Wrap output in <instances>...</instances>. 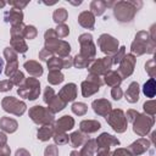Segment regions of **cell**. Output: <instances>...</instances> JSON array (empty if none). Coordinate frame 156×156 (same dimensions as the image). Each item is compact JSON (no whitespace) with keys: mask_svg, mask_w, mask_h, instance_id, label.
<instances>
[{"mask_svg":"<svg viewBox=\"0 0 156 156\" xmlns=\"http://www.w3.org/2000/svg\"><path fill=\"white\" fill-rule=\"evenodd\" d=\"M95 152L98 156H107L110 154V147H98Z\"/></svg>","mask_w":156,"mask_h":156,"instance_id":"57","label":"cell"},{"mask_svg":"<svg viewBox=\"0 0 156 156\" xmlns=\"http://www.w3.org/2000/svg\"><path fill=\"white\" fill-rule=\"evenodd\" d=\"M18 123L16 119L11 117H1L0 118V129H2L5 133H15L17 130Z\"/></svg>","mask_w":156,"mask_h":156,"instance_id":"23","label":"cell"},{"mask_svg":"<svg viewBox=\"0 0 156 156\" xmlns=\"http://www.w3.org/2000/svg\"><path fill=\"white\" fill-rule=\"evenodd\" d=\"M87 140H88V134H84L80 130H76L69 135V143H71L72 147L82 146Z\"/></svg>","mask_w":156,"mask_h":156,"instance_id":"26","label":"cell"},{"mask_svg":"<svg viewBox=\"0 0 156 156\" xmlns=\"http://www.w3.org/2000/svg\"><path fill=\"white\" fill-rule=\"evenodd\" d=\"M90 12L94 16H101L106 10V1L104 0H94L90 2Z\"/></svg>","mask_w":156,"mask_h":156,"instance_id":"30","label":"cell"},{"mask_svg":"<svg viewBox=\"0 0 156 156\" xmlns=\"http://www.w3.org/2000/svg\"><path fill=\"white\" fill-rule=\"evenodd\" d=\"M73 66V57L67 56L63 57V68H71Z\"/></svg>","mask_w":156,"mask_h":156,"instance_id":"58","label":"cell"},{"mask_svg":"<svg viewBox=\"0 0 156 156\" xmlns=\"http://www.w3.org/2000/svg\"><path fill=\"white\" fill-rule=\"evenodd\" d=\"M71 108H72V112L77 116H84L88 111V106L84 102H74Z\"/></svg>","mask_w":156,"mask_h":156,"instance_id":"37","label":"cell"},{"mask_svg":"<svg viewBox=\"0 0 156 156\" xmlns=\"http://www.w3.org/2000/svg\"><path fill=\"white\" fill-rule=\"evenodd\" d=\"M78 41L80 44V52L79 54L87 58L94 60V57L96 55V48H95V44L93 41V35L90 33H83L79 35Z\"/></svg>","mask_w":156,"mask_h":156,"instance_id":"11","label":"cell"},{"mask_svg":"<svg viewBox=\"0 0 156 156\" xmlns=\"http://www.w3.org/2000/svg\"><path fill=\"white\" fill-rule=\"evenodd\" d=\"M111 96L113 98V100H119L122 96H123V90L119 85L117 87H112L111 89Z\"/></svg>","mask_w":156,"mask_h":156,"instance_id":"50","label":"cell"},{"mask_svg":"<svg viewBox=\"0 0 156 156\" xmlns=\"http://www.w3.org/2000/svg\"><path fill=\"white\" fill-rule=\"evenodd\" d=\"M15 156H30V154L26 149H18L16 151V155Z\"/></svg>","mask_w":156,"mask_h":156,"instance_id":"60","label":"cell"},{"mask_svg":"<svg viewBox=\"0 0 156 156\" xmlns=\"http://www.w3.org/2000/svg\"><path fill=\"white\" fill-rule=\"evenodd\" d=\"M17 94L28 100H35L40 94V82L37 78H26L24 83L18 87Z\"/></svg>","mask_w":156,"mask_h":156,"instance_id":"4","label":"cell"},{"mask_svg":"<svg viewBox=\"0 0 156 156\" xmlns=\"http://www.w3.org/2000/svg\"><path fill=\"white\" fill-rule=\"evenodd\" d=\"M151 146V141L146 138H139L138 140H135L134 143H132L128 147V150L130 151L132 155H141L144 152H146L149 150V147Z\"/></svg>","mask_w":156,"mask_h":156,"instance_id":"14","label":"cell"},{"mask_svg":"<svg viewBox=\"0 0 156 156\" xmlns=\"http://www.w3.org/2000/svg\"><path fill=\"white\" fill-rule=\"evenodd\" d=\"M55 96H56V94H55L54 89L51 87H46L45 90H44V102L45 104H49Z\"/></svg>","mask_w":156,"mask_h":156,"instance_id":"48","label":"cell"},{"mask_svg":"<svg viewBox=\"0 0 156 156\" xmlns=\"http://www.w3.org/2000/svg\"><path fill=\"white\" fill-rule=\"evenodd\" d=\"M101 128V123L96 119H84L79 123V129L84 134H90L95 133Z\"/></svg>","mask_w":156,"mask_h":156,"instance_id":"20","label":"cell"},{"mask_svg":"<svg viewBox=\"0 0 156 156\" xmlns=\"http://www.w3.org/2000/svg\"><path fill=\"white\" fill-rule=\"evenodd\" d=\"M4 20L7 23H11V26H16L20 23H23V12L21 10L12 9L10 11H6L4 13Z\"/></svg>","mask_w":156,"mask_h":156,"instance_id":"19","label":"cell"},{"mask_svg":"<svg viewBox=\"0 0 156 156\" xmlns=\"http://www.w3.org/2000/svg\"><path fill=\"white\" fill-rule=\"evenodd\" d=\"M48 68L49 71H60L63 68V58L58 57V56H52L50 57L48 61Z\"/></svg>","mask_w":156,"mask_h":156,"instance_id":"32","label":"cell"},{"mask_svg":"<svg viewBox=\"0 0 156 156\" xmlns=\"http://www.w3.org/2000/svg\"><path fill=\"white\" fill-rule=\"evenodd\" d=\"M55 130H54V124H49V126H41L39 129H38V133H37V138L41 141H46L49 140L50 138H52Z\"/></svg>","mask_w":156,"mask_h":156,"instance_id":"28","label":"cell"},{"mask_svg":"<svg viewBox=\"0 0 156 156\" xmlns=\"http://www.w3.org/2000/svg\"><path fill=\"white\" fill-rule=\"evenodd\" d=\"M107 123L111 126V128L117 132V133H123L127 130V126H128V121L126 117V113L121 110V108H115L111 110L110 113L105 117Z\"/></svg>","mask_w":156,"mask_h":156,"instance_id":"5","label":"cell"},{"mask_svg":"<svg viewBox=\"0 0 156 156\" xmlns=\"http://www.w3.org/2000/svg\"><path fill=\"white\" fill-rule=\"evenodd\" d=\"M55 38H57V35H56L55 29L52 28H49L44 34V39H55Z\"/></svg>","mask_w":156,"mask_h":156,"instance_id":"55","label":"cell"},{"mask_svg":"<svg viewBox=\"0 0 156 156\" xmlns=\"http://www.w3.org/2000/svg\"><path fill=\"white\" fill-rule=\"evenodd\" d=\"M50 57H52V54H51L49 50L41 49V50L39 51V58H40L41 61H48Z\"/></svg>","mask_w":156,"mask_h":156,"instance_id":"54","label":"cell"},{"mask_svg":"<svg viewBox=\"0 0 156 156\" xmlns=\"http://www.w3.org/2000/svg\"><path fill=\"white\" fill-rule=\"evenodd\" d=\"M10 152L11 150H10V146H7V144L0 146V156H10Z\"/></svg>","mask_w":156,"mask_h":156,"instance_id":"59","label":"cell"},{"mask_svg":"<svg viewBox=\"0 0 156 156\" xmlns=\"http://www.w3.org/2000/svg\"><path fill=\"white\" fill-rule=\"evenodd\" d=\"M65 79L63 74L61 73V71H49V74H48V82L52 85H56V84H60L62 83Z\"/></svg>","mask_w":156,"mask_h":156,"instance_id":"36","label":"cell"},{"mask_svg":"<svg viewBox=\"0 0 156 156\" xmlns=\"http://www.w3.org/2000/svg\"><path fill=\"white\" fill-rule=\"evenodd\" d=\"M12 87H13V84L10 79L0 80V91H9L12 89Z\"/></svg>","mask_w":156,"mask_h":156,"instance_id":"53","label":"cell"},{"mask_svg":"<svg viewBox=\"0 0 156 156\" xmlns=\"http://www.w3.org/2000/svg\"><path fill=\"white\" fill-rule=\"evenodd\" d=\"M11 82H12V84L13 85H17V87H20V85H22L23 83H24V80H26V78H24V74H23V72H21V71H17L12 77H11V79H10Z\"/></svg>","mask_w":156,"mask_h":156,"instance_id":"45","label":"cell"},{"mask_svg":"<svg viewBox=\"0 0 156 156\" xmlns=\"http://www.w3.org/2000/svg\"><path fill=\"white\" fill-rule=\"evenodd\" d=\"M143 108H144V111H145V115L154 117L155 113H156V102H155V100H149V101H146V102L143 105Z\"/></svg>","mask_w":156,"mask_h":156,"instance_id":"38","label":"cell"},{"mask_svg":"<svg viewBox=\"0 0 156 156\" xmlns=\"http://www.w3.org/2000/svg\"><path fill=\"white\" fill-rule=\"evenodd\" d=\"M102 79L100 78V76H96V74H91L89 73V76L87 77L85 80L82 82L80 84V88H82V95L84 98H89L93 94L98 93L100 87L102 85Z\"/></svg>","mask_w":156,"mask_h":156,"instance_id":"8","label":"cell"},{"mask_svg":"<svg viewBox=\"0 0 156 156\" xmlns=\"http://www.w3.org/2000/svg\"><path fill=\"white\" fill-rule=\"evenodd\" d=\"M91 107L94 110V112L99 116H102V117H106L110 111L112 110V106H111V102L107 100V99H98V100H94L91 102Z\"/></svg>","mask_w":156,"mask_h":156,"instance_id":"16","label":"cell"},{"mask_svg":"<svg viewBox=\"0 0 156 156\" xmlns=\"http://www.w3.org/2000/svg\"><path fill=\"white\" fill-rule=\"evenodd\" d=\"M26 24L20 23L16 26L11 27V37H23V29H24Z\"/></svg>","mask_w":156,"mask_h":156,"instance_id":"47","label":"cell"},{"mask_svg":"<svg viewBox=\"0 0 156 156\" xmlns=\"http://www.w3.org/2000/svg\"><path fill=\"white\" fill-rule=\"evenodd\" d=\"M66 102L63 101V100H61L57 95L48 104V108H49V111L50 112H52V113H56V112H58V111H61V110H63L65 107H66Z\"/></svg>","mask_w":156,"mask_h":156,"instance_id":"31","label":"cell"},{"mask_svg":"<svg viewBox=\"0 0 156 156\" xmlns=\"http://www.w3.org/2000/svg\"><path fill=\"white\" fill-rule=\"evenodd\" d=\"M78 23L83 28L91 29L94 28V24H95V16L90 11H83L78 16Z\"/></svg>","mask_w":156,"mask_h":156,"instance_id":"21","label":"cell"},{"mask_svg":"<svg viewBox=\"0 0 156 156\" xmlns=\"http://www.w3.org/2000/svg\"><path fill=\"white\" fill-rule=\"evenodd\" d=\"M98 149V145H96V141L94 139H88L84 144H83V147L80 150V156H94L95 151Z\"/></svg>","mask_w":156,"mask_h":156,"instance_id":"29","label":"cell"},{"mask_svg":"<svg viewBox=\"0 0 156 156\" xmlns=\"http://www.w3.org/2000/svg\"><path fill=\"white\" fill-rule=\"evenodd\" d=\"M135 62H136V58H135L134 55H132V54L124 55V57L122 58V61L118 63L119 67H118V71H117L119 73V76L122 77V79L129 77L134 72Z\"/></svg>","mask_w":156,"mask_h":156,"instance_id":"13","label":"cell"},{"mask_svg":"<svg viewBox=\"0 0 156 156\" xmlns=\"http://www.w3.org/2000/svg\"><path fill=\"white\" fill-rule=\"evenodd\" d=\"M122 77L117 71H108L107 73L104 74V83H106L110 87H117L122 82Z\"/></svg>","mask_w":156,"mask_h":156,"instance_id":"25","label":"cell"},{"mask_svg":"<svg viewBox=\"0 0 156 156\" xmlns=\"http://www.w3.org/2000/svg\"><path fill=\"white\" fill-rule=\"evenodd\" d=\"M11 48L18 54H24L28 50V46L23 39V37H11Z\"/></svg>","mask_w":156,"mask_h":156,"instance_id":"27","label":"cell"},{"mask_svg":"<svg viewBox=\"0 0 156 156\" xmlns=\"http://www.w3.org/2000/svg\"><path fill=\"white\" fill-rule=\"evenodd\" d=\"M38 35V30L34 26H26L23 29V38L26 39H34Z\"/></svg>","mask_w":156,"mask_h":156,"instance_id":"40","label":"cell"},{"mask_svg":"<svg viewBox=\"0 0 156 156\" xmlns=\"http://www.w3.org/2000/svg\"><path fill=\"white\" fill-rule=\"evenodd\" d=\"M95 141H96L98 147H111V146H118L121 144L116 136L108 133H101Z\"/></svg>","mask_w":156,"mask_h":156,"instance_id":"18","label":"cell"},{"mask_svg":"<svg viewBox=\"0 0 156 156\" xmlns=\"http://www.w3.org/2000/svg\"><path fill=\"white\" fill-rule=\"evenodd\" d=\"M52 138H54L55 144H58V145H65L69 140V135H67L66 133H58V132H55Z\"/></svg>","mask_w":156,"mask_h":156,"instance_id":"39","label":"cell"},{"mask_svg":"<svg viewBox=\"0 0 156 156\" xmlns=\"http://www.w3.org/2000/svg\"><path fill=\"white\" fill-rule=\"evenodd\" d=\"M2 68H4V58H1V57H0V73H1Z\"/></svg>","mask_w":156,"mask_h":156,"instance_id":"63","label":"cell"},{"mask_svg":"<svg viewBox=\"0 0 156 156\" xmlns=\"http://www.w3.org/2000/svg\"><path fill=\"white\" fill-rule=\"evenodd\" d=\"M98 45H99V48H100V50L104 52V54H106L107 56H113L117 51H118V45H119V43H118V40L116 39V38H113L112 35H110V34H101L100 37H99V39H98Z\"/></svg>","mask_w":156,"mask_h":156,"instance_id":"10","label":"cell"},{"mask_svg":"<svg viewBox=\"0 0 156 156\" xmlns=\"http://www.w3.org/2000/svg\"><path fill=\"white\" fill-rule=\"evenodd\" d=\"M57 96L61 100H63L66 104L73 101L77 98V85L74 83H68L63 85V88H61V90L58 91Z\"/></svg>","mask_w":156,"mask_h":156,"instance_id":"15","label":"cell"},{"mask_svg":"<svg viewBox=\"0 0 156 156\" xmlns=\"http://www.w3.org/2000/svg\"><path fill=\"white\" fill-rule=\"evenodd\" d=\"M143 93L146 98H154L156 94V84H155V79L150 78L143 87Z\"/></svg>","mask_w":156,"mask_h":156,"instance_id":"34","label":"cell"},{"mask_svg":"<svg viewBox=\"0 0 156 156\" xmlns=\"http://www.w3.org/2000/svg\"><path fill=\"white\" fill-rule=\"evenodd\" d=\"M1 106L6 112L15 116H22L27 110V105L13 96H5L1 101Z\"/></svg>","mask_w":156,"mask_h":156,"instance_id":"9","label":"cell"},{"mask_svg":"<svg viewBox=\"0 0 156 156\" xmlns=\"http://www.w3.org/2000/svg\"><path fill=\"white\" fill-rule=\"evenodd\" d=\"M74 127V119L71 116H62L54 122V130L58 133H66Z\"/></svg>","mask_w":156,"mask_h":156,"instance_id":"17","label":"cell"},{"mask_svg":"<svg viewBox=\"0 0 156 156\" xmlns=\"http://www.w3.org/2000/svg\"><path fill=\"white\" fill-rule=\"evenodd\" d=\"M69 156H80V154L78 152V151H76V150H73L71 154H69Z\"/></svg>","mask_w":156,"mask_h":156,"instance_id":"62","label":"cell"},{"mask_svg":"<svg viewBox=\"0 0 156 156\" xmlns=\"http://www.w3.org/2000/svg\"><path fill=\"white\" fill-rule=\"evenodd\" d=\"M67 17H68V12H67V10L63 9V7L56 9V10L54 11V13H52V20H54V22L57 23V24L65 23V21L67 20Z\"/></svg>","mask_w":156,"mask_h":156,"instance_id":"33","label":"cell"},{"mask_svg":"<svg viewBox=\"0 0 156 156\" xmlns=\"http://www.w3.org/2000/svg\"><path fill=\"white\" fill-rule=\"evenodd\" d=\"M23 67L26 68V71L33 77V78H39L41 74H43V67L39 62L34 61V60H29V61H26Z\"/></svg>","mask_w":156,"mask_h":156,"instance_id":"22","label":"cell"},{"mask_svg":"<svg viewBox=\"0 0 156 156\" xmlns=\"http://www.w3.org/2000/svg\"><path fill=\"white\" fill-rule=\"evenodd\" d=\"M132 123H133L134 133L138 134L139 136H145L151 130V128H152V126L155 123V119L151 116L138 113V116L135 117V119Z\"/></svg>","mask_w":156,"mask_h":156,"instance_id":"7","label":"cell"},{"mask_svg":"<svg viewBox=\"0 0 156 156\" xmlns=\"http://www.w3.org/2000/svg\"><path fill=\"white\" fill-rule=\"evenodd\" d=\"M5 5H6V2H5V1H0V7H4Z\"/></svg>","mask_w":156,"mask_h":156,"instance_id":"64","label":"cell"},{"mask_svg":"<svg viewBox=\"0 0 156 156\" xmlns=\"http://www.w3.org/2000/svg\"><path fill=\"white\" fill-rule=\"evenodd\" d=\"M29 117L30 119L40 126H49V124H54L55 122V117L54 113L49 111L48 107H43L40 105H35L33 107L29 108Z\"/></svg>","mask_w":156,"mask_h":156,"instance_id":"3","label":"cell"},{"mask_svg":"<svg viewBox=\"0 0 156 156\" xmlns=\"http://www.w3.org/2000/svg\"><path fill=\"white\" fill-rule=\"evenodd\" d=\"M141 5V1H117L113 5V15L118 22H130Z\"/></svg>","mask_w":156,"mask_h":156,"instance_id":"1","label":"cell"},{"mask_svg":"<svg viewBox=\"0 0 156 156\" xmlns=\"http://www.w3.org/2000/svg\"><path fill=\"white\" fill-rule=\"evenodd\" d=\"M7 4H10L11 6H13V9L16 10H22L28 5V1H18V0H10Z\"/></svg>","mask_w":156,"mask_h":156,"instance_id":"51","label":"cell"},{"mask_svg":"<svg viewBox=\"0 0 156 156\" xmlns=\"http://www.w3.org/2000/svg\"><path fill=\"white\" fill-rule=\"evenodd\" d=\"M55 32H56L57 38H66L69 34V28H68V26H66L65 23H62V24H57Z\"/></svg>","mask_w":156,"mask_h":156,"instance_id":"44","label":"cell"},{"mask_svg":"<svg viewBox=\"0 0 156 156\" xmlns=\"http://www.w3.org/2000/svg\"><path fill=\"white\" fill-rule=\"evenodd\" d=\"M156 48V43L150 38L149 32L146 30H140L136 33L132 45H130V51L132 55H144V54H154Z\"/></svg>","mask_w":156,"mask_h":156,"instance_id":"2","label":"cell"},{"mask_svg":"<svg viewBox=\"0 0 156 156\" xmlns=\"http://www.w3.org/2000/svg\"><path fill=\"white\" fill-rule=\"evenodd\" d=\"M138 111H135V110H128L127 111V115H126V117H127V121H130V122H133L134 119H135V117L138 116Z\"/></svg>","mask_w":156,"mask_h":156,"instance_id":"56","label":"cell"},{"mask_svg":"<svg viewBox=\"0 0 156 156\" xmlns=\"http://www.w3.org/2000/svg\"><path fill=\"white\" fill-rule=\"evenodd\" d=\"M44 154L45 156H58V149L56 145H49L46 146Z\"/></svg>","mask_w":156,"mask_h":156,"instance_id":"52","label":"cell"},{"mask_svg":"<svg viewBox=\"0 0 156 156\" xmlns=\"http://www.w3.org/2000/svg\"><path fill=\"white\" fill-rule=\"evenodd\" d=\"M18 71V61H13V62H7L6 68H5V74L7 77H12L16 72Z\"/></svg>","mask_w":156,"mask_h":156,"instance_id":"42","label":"cell"},{"mask_svg":"<svg viewBox=\"0 0 156 156\" xmlns=\"http://www.w3.org/2000/svg\"><path fill=\"white\" fill-rule=\"evenodd\" d=\"M44 49L49 50L51 54L58 55V57H62V58L69 56V52H71V45L65 40H60L58 38L45 39Z\"/></svg>","mask_w":156,"mask_h":156,"instance_id":"6","label":"cell"},{"mask_svg":"<svg viewBox=\"0 0 156 156\" xmlns=\"http://www.w3.org/2000/svg\"><path fill=\"white\" fill-rule=\"evenodd\" d=\"M93 62V60L90 58H87L84 56H82L80 54H77L74 57H73V66L76 68H85V67H89V65Z\"/></svg>","mask_w":156,"mask_h":156,"instance_id":"35","label":"cell"},{"mask_svg":"<svg viewBox=\"0 0 156 156\" xmlns=\"http://www.w3.org/2000/svg\"><path fill=\"white\" fill-rule=\"evenodd\" d=\"M107 156H133L130 154V151L128 149H123V147H118L117 150L110 152Z\"/></svg>","mask_w":156,"mask_h":156,"instance_id":"49","label":"cell"},{"mask_svg":"<svg viewBox=\"0 0 156 156\" xmlns=\"http://www.w3.org/2000/svg\"><path fill=\"white\" fill-rule=\"evenodd\" d=\"M126 100L130 104H134L139 100V84L136 82H132L124 94Z\"/></svg>","mask_w":156,"mask_h":156,"instance_id":"24","label":"cell"},{"mask_svg":"<svg viewBox=\"0 0 156 156\" xmlns=\"http://www.w3.org/2000/svg\"><path fill=\"white\" fill-rule=\"evenodd\" d=\"M4 57L6 58L7 62L18 61V60H17V52H16L12 48H10V46H7V48L4 49Z\"/></svg>","mask_w":156,"mask_h":156,"instance_id":"41","label":"cell"},{"mask_svg":"<svg viewBox=\"0 0 156 156\" xmlns=\"http://www.w3.org/2000/svg\"><path fill=\"white\" fill-rule=\"evenodd\" d=\"M112 67V58L110 56H105L101 58L93 60V62L89 65V73L96 74V76H104L108 71H111Z\"/></svg>","mask_w":156,"mask_h":156,"instance_id":"12","label":"cell"},{"mask_svg":"<svg viewBox=\"0 0 156 156\" xmlns=\"http://www.w3.org/2000/svg\"><path fill=\"white\" fill-rule=\"evenodd\" d=\"M6 143H7V136H6V134L2 133V132H0V146L6 145Z\"/></svg>","mask_w":156,"mask_h":156,"instance_id":"61","label":"cell"},{"mask_svg":"<svg viewBox=\"0 0 156 156\" xmlns=\"http://www.w3.org/2000/svg\"><path fill=\"white\" fill-rule=\"evenodd\" d=\"M145 71L147 72V74L150 76V78H154L155 79V74H156V62L154 58L149 60L146 63H145Z\"/></svg>","mask_w":156,"mask_h":156,"instance_id":"43","label":"cell"},{"mask_svg":"<svg viewBox=\"0 0 156 156\" xmlns=\"http://www.w3.org/2000/svg\"><path fill=\"white\" fill-rule=\"evenodd\" d=\"M124 55H126V48H124V46H121V48L118 49V51L111 57V58H112V65L119 63V62L122 61V58L124 57Z\"/></svg>","mask_w":156,"mask_h":156,"instance_id":"46","label":"cell"}]
</instances>
